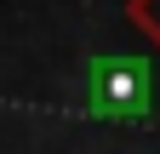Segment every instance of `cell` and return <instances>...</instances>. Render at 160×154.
I'll use <instances>...</instances> for the list:
<instances>
[{
  "instance_id": "2",
  "label": "cell",
  "mask_w": 160,
  "mask_h": 154,
  "mask_svg": "<svg viewBox=\"0 0 160 154\" xmlns=\"http://www.w3.org/2000/svg\"><path fill=\"white\" fill-rule=\"evenodd\" d=\"M126 23L160 51V0H126Z\"/></svg>"
},
{
  "instance_id": "1",
  "label": "cell",
  "mask_w": 160,
  "mask_h": 154,
  "mask_svg": "<svg viewBox=\"0 0 160 154\" xmlns=\"http://www.w3.org/2000/svg\"><path fill=\"white\" fill-rule=\"evenodd\" d=\"M154 103V74L143 57H103L86 74V108L97 120H143Z\"/></svg>"
}]
</instances>
